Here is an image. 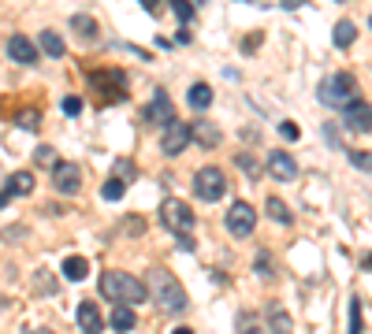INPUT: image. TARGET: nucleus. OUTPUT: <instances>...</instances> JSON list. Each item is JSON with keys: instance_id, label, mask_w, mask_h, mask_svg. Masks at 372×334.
<instances>
[{"instance_id": "obj_12", "label": "nucleus", "mask_w": 372, "mask_h": 334, "mask_svg": "<svg viewBox=\"0 0 372 334\" xmlns=\"http://www.w3.org/2000/svg\"><path fill=\"white\" fill-rule=\"evenodd\" d=\"M145 119H149L153 126H168V123L175 119V112H171V97H168L164 90H156V93H153V104L145 108Z\"/></svg>"}, {"instance_id": "obj_10", "label": "nucleus", "mask_w": 372, "mask_h": 334, "mask_svg": "<svg viewBox=\"0 0 372 334\" xmlns=\"http://www.w3.org/2000/svg\"><path fill=\"white\" fill-rule=\"evenodd\" d=\"M53 186L60 190V193H78V190H83V171H78V167L75 163H56L53 167Z\"/></svg>"}, {"instance_id": "obj_40", "label": "nucleus", "mask_w": 372, "mask_h": 334, "mask_svg": "<svg viewBox=\"0 0 372 334\" xmlns=\"http://www.w3.org/2000/svg\"><path fill=\"white\" fill-rule=\"evenodd\" d=\"M280 4H283L287 11H294V8H302V4H305V0H280Z\"/></svg>"}, {"instance_id": "obj_31", "label": "nucleus", "mask_w": 372, "mask_h": 334, "mask_svg": "<svg viewBox=\"0 0 372 334\" xmlns=\"http://www.w3.org/2000/svg\"><path fill=\"white\" fill-rule=\"evenodd\" d=\"M238 167L246 171V178H257V175H261V167H257V160H253V156H246V153L238 156Z\"/></svg>"}, {"instance_id": "obj_5", "label": "nucleus", "mask_w": 372, "mask_h": 334, "mask_svg": "<svg viewBox=\"0 0 372 334\" xmlns=\"http://www.w3.org/2000/svg\"><path fill=\"white\" fill-rule=\"evenodd\" d=\"M160 223H164L171 234H179V238L198 227L190 205H186V200H179V197H164V200H160Z\"/></svg>"}, {"instance_id": "obj_17", "label": "nucleus", "mask_w": 372, "mask_h": 334, "mask_svg": "<svg viewBox=\"0 0 372 334\" xmlns=\"http://www.w3.org/2000/svg\"><path fill=\"white\" fill-rule=\"evenodd\" d=\"M38 45H41V48H45V53L53 56V60H60L63 53H68V48H63V41H60V33H56V30H41Z\"/></svg>"}, {"instance_id": "obj_42", "label": "nucleus", "mask_w": 372, "mask_h": 334, "mask_svg": "<svg viewBox=\"0 0 372 334\" xmlns=\"http://www.w3.org/2000/svg\"><path fill=\"white\" fill-rule=\"evenodd\" d=\"M361 267H365V271H372V253H368V257L361 260Z\"/></svg>"}, {"instance_id": "obj_46", "label": "nucleus", "mask_w": 372, "mask_h": 334, "mask_svg": "<svg viewBox=\"0 0 372 334\" xmlns=\"http://www.w3.org/2000/svg\"><path fill=\"white\" fill-rule=\"evenodd\" d=\"M368 26H372V15H368Z\"/></svg>"}, {"instance_id": "obj_45", "label": "nucleus", "mask_w": 372, "mask_h": 334, "mask_svg": "<svg viewBox=\"0 0 372 334\" xmlns=\"http://www.w3.org/2000/svg\"><path fill=\"white\" fill-rule=\"evenodd\" d=\"M250 4H268V0H250Z\"/></svg>"}, {"instance_id": "obj_19", "label": "nucleus", "mask_w": 372, "mask_h": 334, "mask_svg": "<svg viewBox=\"0 0 372 334\" xmlns=\"http://www.w3.org/2000/svg\"><path fill=\"white\" fill-rule=\"evenodd\" d=\"M331 38H335V45H339V48H350V45H354V38H358V26H354L350 19H339Z\"/></svg>"}, {"instance_id": "obj_3", "label": "nucleus", "mask_w": 372, "mask_h": 334, "mask_svg": "<svg viewBox=\"0 0 372 334\" xmlns=\"http://www.w3.org/2000/svg\"><path fill=\"white\" fill-rule=\"evenodd\" d=\"M317 97L324 100L328 108H350L354 100H358V78L346 75V71H339V75H331V78L320 82Z\"/></svg>"}, {"instance_id": "obj_14", "label": "nucleus", "mask_w": 372, "mask_h": 334, "mask_svg": "<svg viewBox=\"0 0 372 334\" xmlns=\"http://www.w3.org/2000/svg\"><path fill=\"white\" fill-rule=\"evenodd\" d=\"M75 320H78V327H83L86 334H97V330L105 327V320H101V312H97L93 301H83V305H78V316H75Z\"/></svg>"}, {"instance_id": "obj_25", "label": "nucleus", "mask_w": 372, "mask_h": 334, "mask_svg": "<svg viewBox=\"0 0 372 334\" xmlns=\"http://www.w3.org/2000/svg\"><path fill=\"white\" fill-rule=\"evenodd\" d=\"M123 193H127V182H123V178H108L105 186H101V197H105V200H119Z\"/></svg>"}, {"instance_id": "obj_13", "label": "nucleus", "mask_w": 372, "mask_h": 334, "mask_svg": "<svg viewBox=\"0 0 372 334\" xmlns=\"http://www.w3.org/2000/svg\"><path fill=\"white\" fill-rule=\"evenodd\" d=\"M38 48L41 45H34L30 38H23V33H11L8 38V56L15 63H38Z\"/></svg>"}, {"instance_id": "obj_4", "label": "nucleus", "mask_w": 372, "mask_h": 334, "mask_svg": "<svg viewBox=\"0 0 372 334\" xmlns=\"http://www.w3.org/2000/svg\"><path fill=\"white\" fill-rule=\"evenodd\" d=\"M90 93H93V100L97 104H112V100H119L123 93H127V75L123 71H93L90 78Z\"/></svg>"}, {"instance_id": "obj_6", "label": "nucleus", "mask_w": 372, "mask_h": 334, "mask_svg": "<svg viewBox=\"0 0 372 334\" xmlns=\"http://www.w3.org/2000/svg\"><path fill=\"white\" fill-rule=\"evenodd\" d=\"M193 193H198L205 205H213V200H220L228 193V178H223L220 167H201V171L193 175Z\"/></svg>"}, {"instance_id": "obj_30", "label": "nucleus", "mask_w": 372, "mask_h": 334, "mask_svg": "<svg viewBox=\"0 0 372 334\" xmlns=\"http://www.w3.org/2000/svg\"><path fill=\"white\" fill-rule=\"evenodd\" d=\"M15 123H19V126H30V130H38V123H41V115H38L34 108H30V112H19V115H15Z\"/></svg>"}, {"instance_id": "obj_26", "label": "nucleus", "mask_w": 372, "mask_h": 334, "mask_svg": "<svg viewBox=\"0 0 372 334\" xmlns=\"http://www.w3.org/2000/svg\"><path fill=\"white\" fill-rule=\"evenodd\" d=\"M171 11H175V19H179L183 26L193 23V4H190V0H171Z\"/></svg>"}, {"instance_id": "obj_22", "label": "nucleus", "mask_w": 372, "mask_h": 334, "mask_svg": "<svg viewBox=\"0 0 372 334\" xmlns=\"http://www.w3.org/2000/svg\"><path fill=\"white\" fill-rule=\"evenodd\" d=\"M290 327H294V323H290V316L283 308L268 312V334H290Z\"/></svg>"}, {"instance_id": "obj_21", "label": "nucleus", "mask_w": 372, "mask_h": 334, "mask_svg": "<svg viewBox=\"0 0 372 334\" xmlns=\"http://www.w3.org/2000/svg\"><path fill=\"white\" fill-rule=\"evenodd\" d=\"M63 275H68L71 282H83L90 275V264L83 257H68V260H63Z\"/></svg>"}, {"instance_id": "obj_29", "label": "nucleus", "mask_w": 372, "mask_h": 334, "mask_svg": "<svg viewBox=\"0 0 372 334\" xmlns=\"http://www.w3.org/2000/svg\"><path fill=\"white\" fill-rule=\"evenodd\" d=\"M123 230L131 234V238H138V234L145 230V220H142V215H127V220H123Z\"/></svg>"}, {"instance_id": "obj_16", "label": "nucleus", "mask_w": 372, "mask_h": 334, "mask_svg": "<svg viewBox=\"0 0 372 334\" xmlns=\"http://www.w3.org/2000/svg\"><path fill=\"white\" fill-rule=\"evenodd\" d=\"M112 330H119V334H127V330H134V323H138V316H134V305H116L112 308Z\"/></svg>"}, {"instance_id": "obj_18", "label": "nucleus", "mask_w": 372, "mask_h": 334, "mask_svg": "<svg viewBox=\"0 0 372 334\" xmlns=\"http://www.w3.org/2000/svg\"><path fill=\"white\" fill-rule=\"evenodd\" d=\"M8 186H11L15 197H30V193H34V175H30V171H15L8 178Z\"/></svg>"}, {"instance_id": "obj_7", "label": "nucleus", "mask_w": 372, "mask_h": 334, "mask_svg": "<svg viewBox=\"0 0 372 334\" xmlns=\"http://www.w3.org/2000/svg\"><path fill=\"white\" fill-rule=\"evenodd\" d=\"M228 230L235 234V238H250L253 234V227H257V212L246 205V200H235V205L228 208Z\"/></svg>"}, {"instance_id": "obj_41", "label": "nucleus", "mask_w": 372, "mask_h": 334, "mask_svg": "<svg viewBox=\"0 0 372 334\" xmlns=\"http://www.w3.org/2000/svg\"><path fill=\"white\" fill-rule=\"evenodd\" d=\"M138 4H142V8H149V11H153V8H160V0H138Z\"/></svg>"}, {"instance_id": "obj_9", "label": "nucleus", "mask_w": 372, "mask_h": 334, "mask_svg": "<svg viewBox=\"0 0 372 334\" xmlns=\"http://www.w3.org/2000/svg\"><path fill=\"white\" fill-rule=\"evenodd\" d=\"M265 167H268V175L280 178V182H294L298 178V163H294V156H290V153H283V149H272Z\"/></svg>"}, {"instance_id": "obj_24", "label": "nucleus", "mask_w": 372, "mask_h": 334, "mask_svg": "<svg viewBox=\"0 0 372 334\" xmlns=\"http://www.w3.org/2000/svg\"><path fill=\"white\" fill-rule=\"evenodd\" d=\"M71 30H75L83 41H93V38H97V23L90 19V15H75V19H71Z\"/></svg>"}, {"instance_id": "obj_33", "label": "nucleus", "mask_w": 372, "mask_h": 334, "mask_svg": "<svg viewBox=\"0 0 372 334\" xmlns=\"http://www.w3.org/2000/svg\"><path fill=\"white\" fill-rule=\"evenodd\" d=\"M116 178L134 182V163H131V160H119V163H116Z\"/></svg>"}, {"instance_id": "obj_2", "label": "nucleus", "mask_w": 372, "mask_h": 334, "mask_svg": "<svg viewBox=\"0 0 372 334\" xmlns=\"http://www.w3.org/2000/svg\"><path fill=\"white\" fill-rule=\"evenodd\" d=\"M145 286H149V297L164 312H183L186 308V290L179 286V279H175L168 267H153V271L145 275Z\"/></svg>"}, {"instance_id": "obj_28", "label": "nucleus", "mask_w": 372, "mask_h": 334, "mask_svg": "<svg viewBox=\"0 0 372 334\" xmlns=\"http://www.w3.org/2000/svg\"><path fill=\"white\" fill-rule=\"evenodd\" d=\"M350 163L358 167V171H368V175H372V153H365V149H354V153H350Z\"/></svg>"}, {"instance_id": "obj_34", "label": "nucleus", "mask_w": 372, "mask_h": 334, "mask_svg": "<svg viewBox=\"0 0 372 334\" xmlns=\"http://www.w3.org/2000/svg\"><path fill=\"white\" fill-rule=\"evenodd\" d=\"M34 282H38V293H53V290H56V286H53V275H48V271H38Z\"/></svg>"}, {"instance_id": "obj_23", "label": "nucleus", "mask_w": 372, "mask_h": 334, "mask_svg": "<svg viewBox=\"0 0 372 334\" xmlns=\"http://www.w3.org/2000/svg\"><path fill=\"white\" fill-rule=\"evenodd\" d=\"M208 104H213V90H208L205 82H198V86H190V108L205 112Z\"/></svg>"}, {"instance_id": "obj_44", "label": "nucleus", "mask_w": 372, "mask_h": 334, "mask_svg": "<svg viewBox=\"0 0 372 334\" xmlns=\"http://www.w3.org/2000/svg\"><path fill=\"white\" fill-rule=\"evenodd\" d=\"M26 334H53V330H30V327H26Z\"/></svg>"}, {"instance_id": "obj_1", "label": "nucleus", "mask_w": 372, "mask_h": 334, "mask_svg": "<svg viewBox=\"0 0 372 334\" xmlns=\"http://www.w3.org/2000/svg\"><path fill=\"white\" fill-rule=\"evenodd\" d=\"M101 293L108 301H116V305H142V301L149 297V286H145L142 279H134L131 271L108 267V271L101 275Z\"/></svg>"}, {"instance_id": "obj_15", "label": "nucleus", "mask_w": 372, "mask_h": 334, "mask_svg": "<svg viewBox=\"0 0 372 334\" xmlns=\"http://www.w3.org/2000/svg\"><path fill=\"white\" fill-rule=\"evenodd\" d=\"M190 130H193V141H198V145H205V149H216V145H220V126H216V123L198 119Z\"/></svg>"}, {"instance_id": "obj_47", "label": "nucleus", "mask_w": 372, "mask_h": 334, "mask_svg": "<svg viewBox=\"0 0 372 334\" xmlns=\"http://www.w3.org/2000/svg\"><path fill=\"white\" fill-rule=\"evenodd\" d=\"M198 4H201V0H198Z\"/></svg>"}, {"instance_id": "obj_37", "label": "nucleus", "mask_w": 372, "mask_h": 334, "mask_svg": "<svg viewBox=\"0 0 372 334\" xmlns=\"http://www.w3.org/2000/svg\"><path fill=\"white\" fill-rule=\"evenodd\" d=\"M257 275H272V260H268V253H257Z\"/></svg>"}, {"instance_id": "obj_36", "label": "nucleus", "mask_w": 372, "mask_h": 334, "mask_svg": "<svg viewBox=\"0 0 372 334\" xmlns=\"http://www.w3.org/2000/svg\"><path fill=\"white\" fill-rule=\"evenodd\" d=\"M78 112H83V100H78V97H63V115H71V119H75Z\"/></svg>"}, {"instance_id": "obj_20", "label": "nucleus", "mask_w": 372, "mask_h": 334, "mask_svg": "<svg viewBox=\"0 0 372 334\" xmlns=\"http://www.w3.org/2000/svg\"><path fill=\"white\" fill-rule=\"evenodd\" d=\"M265 208H268V215H272V220H276L280 227H290V223H294V215H290V208L283 205L280 197H268V205H265Z\"/></svg>"}, {"instance_id": "obj_11", "label": "nucleus", "mask_w": 372, "mask_h": 334, "mask_svg": "<svg viewBox=\"0 0 372 334\" xmlns=\"http://www.w3.org/2000/svg\"><path fill=\"white\" fill-rule=\"evenodd\" d=\"M343 123L350 130H358V134H368L372 130V104H365V100H354L350 108H343Z\"/></svg>"}, {"instance_id": "obj_35", "label": "nucleus", "mask_w": 372, "mask_h": 334, "mask_svg": "<svg viewBox=\"0 0 372 334\" xmlns=\"http://www.w3.org/2000/svg\"><path fill=\"white\" fill-rule=\"evenodd\" d=\"M280 134H283V138H287V141H298V138H302V130H298V123H290V119H287V123H280Z\"/></svg>"}, {"instance_id": "obj_27", "label": "nucleus", "mask_w": 372, "mask_h": 334, "mask_svg": "<svg viewBox=\"0 0 372 334\" xmlns=\"http://www.w3.org/2000/svg\"><path fill=\"white\" fill-rule=\"evenodd\" d=\"M361 330H365L361 305H358V297H350V330H346V334H361Z\"/></svg>"}, {"instance_id": "obj_43", "label": "nucleus", "mask_w": 372, "mask_h": 334, "mask_svg": "<svg viewBox=\"0 0 372 334\" xmlns=\"http://www.w3.org/2000/svg\"><path fill=\"white\" fill-rule=\"evenodd\" d=\"M171 334H193V330H190V327H175Z\"/></svg>"}, {"instance_id": "obj_8", "label": "nucleus", "mask_w": 372, "mask_h": 334, "mask_svg": "<svg viewBox=\"0 0 372 334\" xmlns=\"http://www.w3.org/2000/svg\"><path fill=\"white\" fill-rule=\"evenodd\" d=\"M190 138H193V130L186 123H179V119H171L164 126V138H160V153H164V156H179L183 149L190 145Z\"/></svg>"}, {"instance_id": "obj_39", "label": "nucleus", "mask_w": 372, "mask_h": 334, "mask_svg": "<svg viewBox=\"0 0 372 334\" xmlns=\"http://www.w3.org/2000/svg\"><path fill=\"white\" fill-rule=\"evenodd\" d=\"M15 193H11V186H0V208H8V200H11Z\"/></svg>"}, {"instance_id": "obj_32", "label": "nucleus", "mask_w": 372, "mask_h": 334, "mask_svg": "<svg viewBox=\"0 0 372 334\" xmlns=\"http://www.w3.org/2000/svg\"><path fill=\"white\" fill-rule=\"evenodd\" d=\"M238 334H265V330L257 327L253 316H238Z\"/></svg>"}, {"instance_id": "obj_38", "label": "nucleus", "mask_w": 372, "mask_h": 334, "mask_svg": "<svg viewBox=\"0 0 372 334\" xmlns=\"http://www.w3.org/2000/svg\"><path fill=\"white\" fill-rule=\"evenodd\" d=\"M38 163H53V167H56V153H53L48 145H41V149H38Z\"/></svg>"}]
</instances>
